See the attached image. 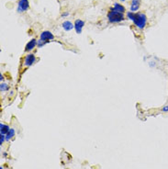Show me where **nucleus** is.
Returning <instances> with one entry per match:
<instances>
[{
    "label": "nucleus",
    "instance_id": "7",
    "mask_svg": "<svg viewBox=\"0 0 168 169\" xmlns=\"http://www.w3.org/2000/svg\"><path fill=\"white\" fill-rule=\"evenodd\" d=\"M36 45H38L37 40H35V39L30 40V41L26 44V46H25V51H31L32 50L36 47Z\"/></svg>",
    "mask_w": 168,
    "mask_h": 169
},
{
    "label": "nucleus",
    "instance_id": "2",
    "mask_svg": "<svg viewBox=\"0 0 168 169\" xmlns=\"http://www.w3.org/2000/svg\"><path fill=\"white\" fill-rule=\"evenodd\" d=\"M53 39H54L53 34L52 33L51 31H49V30H45V31H43L41 34H40V40L38 41V47L39 48L43 47L46 43H48L49 41H53Z\"/></svg>",
    "mask_w": 168,
    "mask_h": 169
},
{
    "label": "nucleus",
    "instance_id": "4",
    "mask_svg": "<svg viewBox=\"0 0 168 169\" xmlns=\"http://www.w3.org/2000/svg\"><path fill=\"white\" fill-rule=\"evenodd\" d=\"M36 63V56L33 53H29L24 58V65L26 67H30Z\"/></svg>",
    "mask_w": 168,
    "mask_h": 169
},
{
    "label": "nucleus",
    "instance_id": "15",
    "mask_svg": "<svg viewBox=\"0 0 168 169\" xmlns=\"http://www.w3.org/2000/svg\"><path fill=\"white\" fill-rule=\"evenodd\" d=\"M6 140V135H4V134H0V145L3 144V143L5 142Z\"/></svg>",
    "mask_w": 168,
    "mask_h": 169
},
{
    "label": "nucleus",
    "instance_id": "18",
    "mask_svg": "<svg viewBox=\"0 0 168 169\" xmlns=\"http://www.w3.org/2000/svg\"><path fill=\"white\" fill-rule=\"evenodd\" d=\"M0 81H1V83L4 81V76L2 74H0Z\"/></svg>",
    "mask_w": 168,
    "mask_h": 169
},
{
    "label": "nucleus",
    "instance_id": "5",
    "mask_svg": "<svg viewBox=\"0 0 168 169\" xmlns=\"http://www.w3.org/2000/svg\"><path fill=\"white\" fill-rule=\"evenodd\" d=\"M30 7V3H29L28 0H19L18 4V12L22 13L27 11Z\"/></svg>",
    "mask_w": 168,
    "mask_h": 169
},
{
    "label": "nucleus",
    "instance_id": "11",
    "mask_svg": "<svg viewBox=\"0 0 168 169\" xmlns=\"http://www.w3.org/2000/svg\"><path fill=\"white\" fill-rule=\"evenodd\" d=\"M9 130H10L9 126L6 125V124H3V123H0V133L1 134L6 135V134L9 132Z\"/></svg>",
    "mask_w": 168,
    "mask_h": 169
},
{
    "label": "nucleus",
    "instance_id": "12",
    "mask_svg": "<svg viewBox=\"0 0 168 169\" xmlns=\"http://www.w3.org/2000/svg\"><path fill=\"white\" fill-rule=\"evenodd\" d=\"M14 136H15V130H14V129H12V128H10L9 132L6 134V140H7V141H9V140L12 139Z\"/></svg>",
    "mask_w": 168,
    "mask_h": 169
},
{
    "label": "nucleus",
    "instance_id": "1",
    "mask_svg": "<svg viewBox=\"0 0 168 169\" xmlns=\"http://www.w3.org/2000/svg\"><path fill=\"white\" fill-rule=\"evenodd\" d=\"M133 23L135 24V26L140 30H143L145 28L146 24H147V17L144 13L138 12L135 13V18L133 20Z\"/></svg>",
    "mask_w": 168,
    "mask_h": 169
},
{
    "label": "nucleus",
    "instance_id": "17",
    "mask_svg": "<svg viewBox=\"0 0 168 169\" xmlns=\"http://www.w3.org/2000/svg\"><path fill=\"white\" fill-rule=\"evenodd\" d=\"M67 16H69L68 12H64V13H63V14H62V17H63V18H65V17H67Z\"/></svg>",
    "mask_w": 168,
    "mask_h": 169
},
{
    "label": "nucleus",
    "instance_id": "6",
    "mask_svg": "<svg viewBox=\"0 0 168 169\" xmlns=\"http://www.w3.org/2000/svg\"><path fill=\"white\" fill-rule=\"evenodd\" d=\"M85 26V21L81 20H76L74 22V30L76 31V33L80 34L82 33L83 28Z\"/></svg>",
    "mask_w": 168,
    "mask_h": 169
},
{
    "label": "nucleus",
    "instance_id": "8",
    "mask_svg": "<svg viewBox=\"0 0 168 169\" xmlns=\"http://www.w3.org/2000/svg\"><path fill=\"white\" fill-rule=\"evenodd\" d=\"M62 27H63V29L65 31H71L73 29H74V24H73L71 21L66 20V21H63V24H62Z\"/></svg>",
    "mask_w": 168,
    "mask_h": 169
},
{
    "label": "nucleus",
    "instance_id": "13",
    "mask_svg": "<svg viewBox=\"0 0 168 169\" xmlns=\"http://www.w3.org/2000/svg\"><path fill=\"white\" fill-rule=\"evenodd\" d=\"M8 89H9L8 84L2 82L1 84H0V91L1 92H7V91H8Z\"/></svg>",
    "mask_w": 168,
    "mask_h": 169
},
{
    "label": "nucleus",
    "instance_id": "10",
    "mask_svg": "<svg viewBox=\"0 0 168 169\" xmlns=\"http://www.w3.org/2000/svg\"><path fill=\"white\" fill-rule=\"evenodd\" d=\"M112 10L118 11V12H120V13H123V14H124V12H125V7H123L122 5H120V4L115 3V4H114V6H113V8H112Z\"/></svg>",
    "mask_w": 168,
    "mask_h": 169
},
{
    "label": "nucleus",
    "instance_id": "14",
    "mask_svg": "<svg viewBox=\"0 0 168 169\" xmlns=\"http://www.w3.org/2000/svg\"><path fill=\"white\" fill-rule=\"evenodd\" d=\"M127 18H128L130 20L133 21V20H134V18H135V12H131V11H129V12L127 13Z\"/></svg>",
    "mask_w": 168,
    "mask_h": 169
},
{
    "label": "nucleus",
    "instance_id": "9",
    "mask_svg": "<svg viewBox=\"0 0 168 169\" xmlns=\"http://www.w3.org/2000/svg\"><path fill=\"white\" fill-rule=\"evenodd\" d=\"M141 7V0H131L130 3V11L135 12L137 11Z\"/></svg>",
    "mask_w": 168,
    "mask_h": 169
},
{
    "label": "nucleus",
    "instance_id": "16",
    "mask_svg": "<svg viewBox=\"0 0 168 169\" xmlns=\"http://www.w3.org/2000/svg\"><path fill=\"white\" fill-rule=\"evenodd\" d=\"M162 110H163L164 112H168V105H165V107L162 109Z\"/></svg>",
    "mask_w": 168,
    "mask_h": 169
},
{
    "label": "nucleus",
    "instance_id": "19",
    "mask_svg": "<svg viewBox=\"0 0 168 169\" xmlns=\"http://www.w3.org/2000/svg\"><path fill=\"white\" fill-rule=\"evenodd\" d=\"M3 156L4 157H7V153H3Z\"/></svg>",
    "mask_w": 168,
    "mask_h": 169
},
{
    "label": "nucleus",
    "instance_id": "20",
    "mask_svg": "<svg viewBox=\"0 0 168 169\" xmlns=\"http://www.w3.org/2000/svg\"><path fill=\"white\" fill-rule=\"evenodd\" d=\"M120 1H122V2H124V1H126V0H120Z\"/></svg>",
    "mask_w": 168,
    "mask_h": 169
},
{
    "label": "nucleus",
    "instance_id": "21",
    "mask_svg": "<svg viewBox=\"0 0 168 169\" xmlns=\"http://www.w3.org/2000/svg\"><path fill=\"white\" fill-rule=\"evenodd\" d=\"M0 169H3V167H2V166H1V167H0Z\"/></svg>",
    "mask_w": 168,
    "mask_h": 169
},
{
    "label": "nucleus",
    "instance_id": "3",
    "mask_svg": "<svg viewBox=\"0 0 168 169\" xmlns=\"http://www.w3.org/2000/svg\"><path fill=\"white\" fill-rule=\"evenodd\" d=\"M108 20L110 23H119L125 20V17L123 13L114 11L111 9V11H109L108 14Z\"/></svg>",
    "mask_w": 168,
    "mask_h": 169
}]
</instances>
